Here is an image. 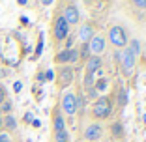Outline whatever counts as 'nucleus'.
<instances>
[{"label": "nucleus", "instance_id": "obj_1", "mask_svg": "<svg viewBox=\"0 0 146 142\" xmlns=\"http://www.w3.org/2000/svg\"><path fill=\"white\" fill-rule=\"evenodd\" d=\"M111 112H112V99L109 95L98 97L90 107V116L94 120H105V118L111 116Z\"/></svg>", "mask_w": 146, "mask_h": 142}, {"label": "nucleus", "instance_id": "obj_2", "mask_svg": "<svg viewBox=\"0 0 146 142\" xmlns=\"http://www.w3.org/2000/svg\"><path fill=\"white\" fill-rule=\"evenodd\" d=\"M69 28H71V26L68 24V21L64 19V15L58 13V15L54 17V21H52V39H54L56 43L66 41L68 36H69Z\"/></svg>", "mask_w": 146, "mask_h": 142}, {"label": "nucleus", "instance_id": "obj_3", "mask_svg": "<svg viewBox=\"0 0 146 142\" xmlns=\"http://www.w3.org/2000/svg\"><path fill=\"white\" fill-rule=\"evenodd\" d=\"M54 79H56V86L60 90H66V88L71 86L73 79H75V71H73L71 65H58L54 71Z\"/></svg>", "mask_w": 146, "mask_h": 142}, {"label": "nucleus", "instance_id": "obj_4", "mask_svg": "<svg viewBox=\"0 0 146 142\" xmlns=\"http://www.w3.org/2000/svg\"><path fill=\"white\" fill-rule=\"evenodd\" d=\"M107 38L112 43V47H116L118 51H122V49L127 47V34H125V30L122 28V26H118V24H114V26L109 28Z\"/></svg>", "mask_w": 146, "mask_h": 142}, {"label": "nucleus", "instance_id": "obj_5", "mask_svg": "<svg viewBox=\"0 0 146 142\" xmlns=\"http://www.w3.org/2000/svg\"><path fill=\"white\" fill-rule=\"evenodd\" d=\"M58 108H60V112L66 114V116H73L77 112V95L73 94V92H64Z\"/></svg>", "mask_w": 146, "mask_h": 142}, {"label": "nucleus", "instance_id": "obj_6", "mask_svg": "<svg viewBox=\"0 0 146 142\" xmlns=\"http://www.w3.org/2000/svg\"><path fill=\"white\" fill-rule=\"evenodd\" d=\"M120 64H122V69H124V75L125 77H129V75H133V71H135V56L129 52V49L125 47V49H122V52H120Z\"/></svg>", "mask_w": 146, "mask_h": 142}, {"label": "nucleus", "instance_id": "obj_7", "mask_svg": "<svg viewBox=\"0 0 146 142\" xmlns=\"http://www.w3.org/2000/svg\"><path fill=\"white\" fill-rule=\"evenodd\" d=\"M88 49H90L92 56H101L105 52V49H107V39H105V36L96 34L94 38L88 41Z\"/></svg>", "mask_w": 146, "mask_h": 142}, {"label": "nucleus", "instance_id": "obj_8", "mask_svg": "<svg viewBox=\"0 0 146 142\" xmlns=\"http://www.w3.org/2000/svg\"><path fill=\"white\" fill-rule=\"evenodd\" d=\"M62 15H64V19L68 21L69 26H71V24H79V22H81V13H79V9H77V6H75V4H68Z\"/></svg>", "mask_w": 146, "mask_h": 142}, {"label": "nucleus", "instance_id": "obj_9", "mask_svg": "<svg viewBox=\"0 0 146 142\" xmlns=\"http://www.w3.org/2000/svg\"><path fill=\"white\" fill-rule=\"evenodd\" d=\"M94 36H96V30H94V26H92L90 22H82V24L79 26L77 38H79V41H81V43H88Z\"/></svg>", "mask_w": 146, "mask_h": 142}, {"label": "nucleus", "instance_id": "obj_10", "mask_svg": "<svg viewBox=\"0 0 146 142\" xmlns=\"http://www.w3.org/2000/svg\"><path fill=\"white\" fill-rule=\"evenodd\" d=\"M103 135V129H101V125L99 124H90L88 127L84 129V138L90 142H98Z\"/></svg>", "mask_w": 146, "mask_h": 142}, {"label": "nucleus", "instance_id": "obj_11", "mask_svg": "<svg viewBox=\"0 0 146 142\" xmlns=\"http://www.w3.org/2000/svg\"><path fill=\"white\" fill-rule=\"evenodd\" d=\"M66 129V120H64V114L60 112V108L56 107L52 110V131L58 133V131H64Z\"/></svg>", "mask_w": 146, "mask_h": 142}, {"label": "nucleus", "instance_id": "obj_12", "mask_svg": "<svg viewBox=\"0 0 146 142\" xmlns=\"http://www.w3.org/2000/svg\"><path fill=\"white\" fill-rule=\"evenodd\" d=\"M101 56H90L88 60L84 62V71L86 73H98V69L101 67Z\"/></svg>", "mask_w": 146, "mask_h": 142}, {"label": "nucleus", "instance_id": "obj_13", "mask_svg": "<svg viewBox=\"0 0 146 142\" xmlns=\"http://www.w3.org/2000/svg\"><path fill=\"white\" fill-rule=\"evenodd\" d=\"M17 129V120L13 114H6L2 116V131L4 133H13V131Z\"/></svg>", "mask_w": 146, "mask_h": 142}, {"label": "nucleus", "instance_id": "obj_14", "mask_svg": "<svg viewBox=\"0 0 146 142\" xmlns=\"http://www.w3.org/2000/svg\"><path fill=\"white\" fill-rule=\"evenodd\" d=\"M54 64L56 65H68L69 64V49H62L60 52L54 54Z\"/></svg>", "mask_w": 146, "mask_h": 142}, {"label": "nucleus", "instance_id": "obj_15", "mask_svg": "<svg viewBox=\"0 0 146 142\" xmlns=\"http://www.w3.org/2000/svg\"><path fill=\"white\" fill-rule=\"evenodd\" d=\"M77 51H79V62H86L92 56L90 54V49H88V43H81Z\"/></svg>", "mask_w": 146, "mask_h": 142}, {"label": "nucleus", "instance_id": "obj_16", "mask_svg": "<svg viewBox=\"0 0 146 142\" xmlns=\"http://www.w3.org/2000/svg\"><path fill=\"white\" fill-rule=\"evenodd\" d=\"M111 135L114 138H122L124 137V127H122L120 122H112L111 124Z\"/></svg>", "mask_w": 146, "mask_h": 142}, {"label": "nucleus", "instance_id": "obj_17", "mask_svg": "<svg viewBox=\"0 0 146 142\" xmlns=\"http://www.w3.org/2000/svg\"><path fill=\"white\" fill-rule=\"evenodd\" d=\"M84 88L88 90V88H94V84H96V73H86L84 75Z\"/></svg>", "mask_w": 146, "mask_h": 142}, {"label": "nucleus", "instance_id": "obj_18", "mask_svg": "<svg viewBox=\"0 0 146 142\" xmlns=\"http://www.w3.org/2000/svg\"><path fill=\"white\" fill-rule=\"evenodd\" d=\"M11 110H13V103L9 101V99H6L4 103L0 105V112H2V116H6V114H11Z\"/></svg>", "mask_w": 146, "mask_h": 142}, {"label": "nucleus", "instance_id": "obj_19", "mask_svg": "<svg viewBox=\"0 0 146 142\" xmlns=\"http://www.w3.org/2000/svg\"><path fill=\"white\" fill-rule=\"evenodd\" d=\"M54 142H69V133H68V129L54 133Z\"/></svg>", "mask_w": 146, "mask_h": 142}, {"label": "nucleus", "instance_id": "obj_20", "mask_svg": "<svg viewBox=\"0 0 146 142\" xmlns=\"http://www.w3.org/2000/svg\"><path fill=\"white\" fill-rule=\"evenodd\" d=\"M129 52H131V54L133 56H137L139 52H141V43H139L137 39H131V41H129Z\"/></svg>", "mask_w": 146, "mask_h": 142}, {"label": "nucleus", "instance_id": "obj_21", "mask_svg": "<svg viewBox=\"0 0 146 142\" xmlns=\"http://www.w3.org/2000/svg\"><path fill=\"white\" fill-rule=\"evenodd\" d=\"M125 105H127V92L124 90V88H122L120 92H118V107H125Z\"/></svg>", "mask_w": 146, "mask_h": 142}, {"label": "nucleus", "instance_id": "obj_22", "mask_svg": "<svg viewBox=\"0 0 146 142\" xmlns=\"http://www.w3.org/2000/svg\"><path fill=\"white\" fill-rule=\"evenodd\" d=\"M79 62V51L77 49H69V64L68 65H73Z\"/></svg>", "mask_w": 146, "mask_h": 142}, {"label": "nucleus", "instance_id": "obj_23", "mask_svg": "<svg viewBox=\"0 0 146 142\" xmlns=\"http://www.w3.org/2000/svg\"><path fill=\"white\" fill-rule=\"evenodd\" d=\"M94 88H96L98 92H103L105 88H107V81H105V79H99V81H96Z\"/></svg>", "mask_w": 146, "mask_h": 142}, {"label": "nucleus", "instance_id": "obj_24", "mask_svg": "<svg viewBox=\"0 0 146 142\" xmlns=\"http://www.w3.org/2000/svg\"><path fill=\"white\" fill-rule=\"evenodd\" d=\"M137 9H146V0H129Z\"/></svg>", "mask_w": 146, "mask_h": 142}, {"label": "nucleus", "instance_id": "obj_25", "mask_svg": "<svg viewBox=\"0 0 146 142\" xmlns=\"http://www.w3.org/2000/svg\"><path fill=\"white\" fill-rule=\"evenodd\" d=\"M6 99H8V95H6V88L2 86V84H0V105L4 103Z\"/></svg>", "mask_w": 146, "mask_h": 142}, {"label": "nucleus", "instance_id": "obj_26", "mask_svg": "<svg viewBox=\"0 0 146 142\" xmlns=\"http://www.w3.org/2000/svg\"><path fill=\"white\" fill-rule=\"evenodd\" d=\"M0 142H11V137H9V133H0Z\"/></svg>", "mask_w": 146, "mask_h": 142}, {"label": "nucleus", "instance_id": "obj_27", "mask_svg": "<svg viewBox=\"0 0 146 142\" xmlns=\"http://www.w3.org/2000/svg\"><path fill=\"white\" fill-rule=\"evenodd\" d=\"M52 79H54V71H52V69H49L47 73H45V81H52Z\"/></svg>", "mask_w": 146, "mask_h": 142}, {"label": "nucleus", "instance_id": "obj_28", "mask_svg": "<svg viewBox=\"0 0 146 142\" xmlns=\"http://www.w3.org/2000/svg\"><path fill=\"white\" fill-rule=\"evenodd\" d=\"M21 88H23V84H21V82H15V84H13V92H21Z\"/></svg>", "mask_w": 146, "mask_h": 142}, {"label": "nucleus", "instance_id": "obj_29", "mask_svg": "<svg viewBox=\"0 0 146 142\" xmlns=\"http://www.w3.org/2000/svg\"><path fill=\"white\" fill-rule=\"evenodd\" d=\"M25 120L26 122H32V114H30V112H26V114H25Z\"/></svg>", "mask_w": 146, "mask_h": 142}, {"label": "nucleus", "instance_id": "obj_30", "mask_svg": "<svg viewBox=\"0 0 146 142\" xmlns=\"http://www.w3.org/2000/svg\"><path fill=\"white\" fill-rule=\"evenodd\" d=\"M52 2H54V0H43V4H45V6H51Z\"/></svg>", "mask_w": 146, "mask_h": 142}, {"label": "nucleus", "instance_id": "obj_31", "mask_svg": "<svg viewBox=\"0 0 146 142\" xmlns=\"http://www.w3.org/2000/svg\"><path fill=\"white\" fill-rule=\"evenodd\" d=\"M17 4H19V6H25V4H26V0H17Z\"/></svg>", "mask_w": 146, "mask_h": 142}, {"label": "nucleus", "instance_id": "obj_32", "mask_svg": "<svg viewBox=\"0 0 146 142\" xmlns=\"http://www.w3.org/2000/svg\"><path fill=\"white\" fill-rule=\"evenodd\" d=\"M0 133H2V120H0Z\"/></svg>", "mask_w": 146, "mask_h": 142}, {"label": "nucleus", "instance_id": "obj_33", "mask_svg": "<svg viewBox=\"0 0 146 142\" xmlns=\"http://www.w3.org/2000/svg\"><path fill=\"white\" fill-rule=\"evenodd\" d=\"M0 120H2V112H0Z\"/></svg>", "mask_w": 146, "mask_h": 142}, {"label": "nucleus", "instance_id": "obj_34", "mask_svg": "<svg viewBox=\"0 0 146 142\" xmlns=\"http://www.w3.org/2000/svg\"><path fill=\"white\" fill-rule=\"evenodd\" d=\"M105 2H112V0H105Z\"/></svg>", "mask_w": 146, "mask_h": 142}]
</instances>
